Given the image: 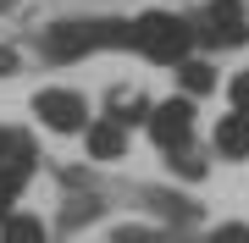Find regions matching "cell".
<instances>
[{
  "instance_id": "13",
  "label": "cell",
  "mask_w": 249,
  "mask_h": 243,
  "mask_svg": "<svg viewBox=\"0 0 249 243\" xmlns=\"http://www.w3.org/2000/svg\"><path fill=\"white\" fill-rule=\"evenodd\" d=\"M227 99H232V111H244V116H249V72H238V78H232Z\"/></svg>"
},
{
  "instance_id": "17",
  "label": "cell",
  "mask_w": 249,
  "mask_h": 243,
  "mask_svg": "<svg viewBox=\"0 0 249 243\" xmlns=\"http://www.w3.org/2000/svg\"><path fill=\"white\" fill-rule=\"evenodd\" d=\"M0 6H11V0H0Z\"/></svg>"
},
{
  "instance_id": "10",
  "label": "cell",
  "mask_w": 249,
  "mask_h": 243,
  "mask_svg": "<svg viewBox=\"0 0 249 243\" xmlns=\"http://www.w3.org/2000/svg\"><path fill=\"white\" fill-rule=\"evenodd\" d=\"M139 116L150 122V99H144L139 89H111V122L127 127V122H139Z\"/></svg>"
},
{
  "instance_id": "6",
  "label": "cell",
  "mask_w": 249,
  "mask_h": 243,
  "mask_svg": "<svg viewBox=\"0 0 249 243\" xmlns=\"http://www.w3.org/2000/svg\"><path fill=\"white\" fill-rule=\"evenodd\" d=\"M34 138L17 133V127H0V199H17L22 182L34 177Z\"/></svg>"
},
{
  "instance_id": "4",
  "label": "cell",
  "mask_w": 249,
  "mask_h": 243,
  "mask_svg": "<svg viewBox=\"0 0 249 243\" xmlns=\"http://www.w3.org/2000/svg\"><path fill=\"white\" fill-rule=\"evenodd\" d=\"M34 116L50 133H89V99L78 89H39L34 94Z\"/></svg>"
},
{
  "instance_id": "3",
  "label": "cell",
  "mask_w": 249,
  "mask_h": 243,
  "mask_svg": "<svg viewBox=\"0 0 249 243\" xmlns=\"http://www.w3.org/2000/svg\"><path fill=\"white\" fill-rule=\"evenodd\" d=\"M127 45H133L139 55H150V61H188V45H194V28H188L183 17H172V11H144V17L127 22Z\"/></svg>"
},
{
  "instance_id": "15",
  "label": "cell",
  "mask_w": 249,
  "mask_h": 243,
  "mask_svg": "<svg viewBox=\"0 0 249 243\" xmlns=\"http://www.w3.org/2000/svg\"><path fill=\"white\" fill-rule=\"evenodd\" d=\"M17 66H22V55L11 50V45H0V78H11V72H17Z\"/></svg>"
},
{
  "instance_id": "16",
  "label": "cell",
  "mask_w": 249,
  "mask_h": 243,
  "mask_svg": "<svg viewBox=\"0 0 249 243\" xmlns=\"http://www.w3.org/2000/svg\"><path fill=\"white\" fill-rule=\"evenodd\" d=\"M6 205H11V199H0V221H6Z\"/></svg>"
},
{
  "instance_id": "12",
  "label": "cell",
  "mask_w": 249,
  "mask_h": 243,
  "mask_svg": "<svg viewBox=\"0 0 249 243\" xmlns=\"http://www.w3.org/2000/svg\"><path fill=\"white\" fill-rule=\"evenodd\" d=\"M205 243H249V227H244V221H227V227H216Z\"/></svg>"
},
{
  "instance_id": "11",
  "label": "cell",
  "mask_w": 249,
  "mask_h": 243,
  "mask_svg": "<svg viewBox=\"0 0 249 243\" xmlns=\"http://www.w3.org/2000/svg\"><path fill=\"white\" fill-rule=\"evenodd\" d=\"M183 89L188 94H205V89H216V72L205 61H183Z\"/></svg>"
},
{
  "instance_id": "9",
  "label": "cell",
  "mask_w": 249,
  "mask_h": 243,
  "mask_svg": "<svg viewBox=\"0 0 249 243\" xmlns=\"http://www.w3.org/2000/svg\"><path fill=\"white\" fill-rule=\"evenodd\" d=\"M0 243H50V232L39 216H6L0 221Z\"/></svg>"
},
{
  "instance_id": "1",
  "label": "cell",
  "mask_w": 249,
  "mask_h": 243,
  "mask_svg": "<svg viewBox=\"0 0 249 243\" xmlns=\"http://www.w3.org/2000/svg\"><path fill=\"white\" fill-rule=\"evenodd\" d=\"M111 45H127V22L116 17H94V22H50L45 33H39V50L50 55V61H78V55H94V50H111Z\"/></svg>"
},
{
  "instance_id": "14",
  "label": "cell",
  "mask_w": 249,
  "mask_h": 243,
  "mask_svg": "<svg viewBox=\"0 0 249 243\" xmlns=\"http://www.w3.org/2000/svg\"><path fill=\"white\" fill-rule=\"evenodd\" d=\"M111 243H166L160 232H150V227H127V232H116Z\"/></svg>"
},
{
  "instance_id": "2",
  "label": "cell",
  "mask_w": 249,
  "mask_h": 243,
  "mask_svg": "<svg viewBox=\"0 0 249 243\" xmlns=\"http://www.w3.org/2000/svg\"><path fill=\"white\" fill-rule=\"evenodd\" d=\"M150 138L160 155H172V166L183 171V177H199L205 161L194 155V105L188 99H160L150 105Z\"/></svg>"
},
{
  "instance_id": "8",
  "label": "cell",
  "mask_w": 249,
  "mask_h": 243,
  "mask_svg": "<svg viewBox=\"0 0 249 243\" xmlns=\"http://www.w3.org/2000/svg\"><path fill=\"white\" fill-rule=\"evenodd\" d=\"M216 155L222 161H244L249 155V116L244 111H232V116L216 122Z\"/></svg>"
},
{
  "instance_id": "5",
  "label": "cell",
  "mask_w": 249,
  "mask_h": 243,
  "mask_svg": "<svg viewBox=\"0 0 249 243\" xmlns=\"http://www.w3.org/2000/svg\"><path fill=\"white\" fill-rule=\"evenodd\" d=\"M199 39L216 45V50H238L249 39V11L238 0H211V6L199 11Z\"/></svg>"
},
{
  "instance_id": "7",
  "label": "cell",
  "mask_w": 249,
  "mask_h": 243,
  "mask_svg": "<svg viewBox=\"0 0 249 243\" xmlns=\"http://www.w3.org/2000/svg\"><path fill=\"white\" fill-rule=\"evenodd\" d=\"M89 155L94 161H122L127 155V127L122 122H111V116H100V122H89Z\"/></svg>"
}]
</instances>
